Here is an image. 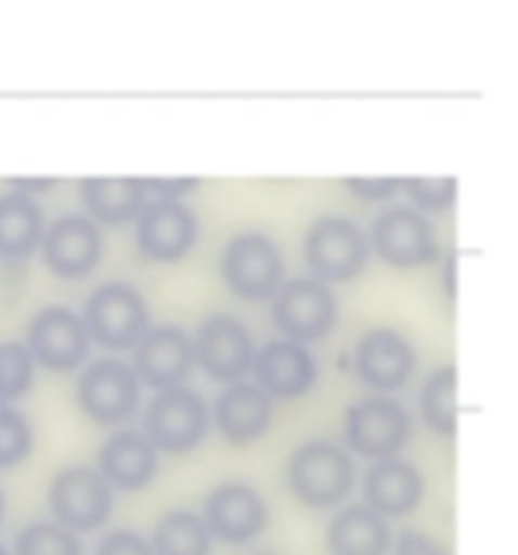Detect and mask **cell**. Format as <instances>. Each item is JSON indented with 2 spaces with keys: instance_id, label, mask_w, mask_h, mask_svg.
Returning a JSON list of instances; mask_svg holds the SVG:
<instances>
[{
  "instance_id": "f35d334b",
  "label": "cell",
  "mask_w": 518,
  "mask_h": 555,
  "mask_svg": "<svg viewBox=\"0 0 518 555\" xmlns=\"http://www.w3.org/2000/svg\"><path fill=\"white\" fill-rule=\"evenodd\" d=\"M0 403H2V400H0Z\"/></svg>"
},
{
  "instance_id": "7c38bea8",
  "label": "cell",
  "mask_w": 518,
  "mask_h": 555,
  "mask_svg": "<svg viewBox=\"0 0 518 555\" xmlns=\"http://www.w3.org/2000/svg\"><path fill=\"white\" fill-rule=\"evenodd\" d=\"M198 365L217 382H237L254 361V343L244 324L213 317L198 328L193 347Z\"/></svg>"
},
{
  "instance_id": "ffe728a7",
  "label": "cell",
  "mask_w": 518,
  "mask_h": 555,
  "mask_svg": "<svg viewBox=\"0 0 518 555\" xmlns=\"http://www.w3.org/2000/svg\"><path fill=\"white\" fill-rule=\"evenodd\" d=\"M365 496L368 509L403 517L417 509L424 499V478L412 464L385 459L368 468L365 477Z\"/></svg>"
},
{
  "instance_id": "9a60e30c",
  "label": "cell",
  "mask_w": 518,
  "mask_h": 555,
  "mask_svg": "<svg viewBox=\"0 0 518 555\" xmlns=\"http://www.w3.org/2000/svg\"><path fill=\"white\" fill-rule=\"evenodd\" d=\"M205 524L219 540L242 545L258 538L268 525L263 499L244 485H225L205 503Z\"/></svg>"
},
{
  "instance_id": "f546056e",
  "label": "cell",
  "mask_w": 518,
  "mask_h": 555,
  "mask_svg": "<svg viewBox=\"0 0 518 555\" xmlns=\"http://www.w3.org/2000/svg\"><path fill=\"white\" fill-rule=\"evenodd\" d=\"M407 195L412 197L422 209L427 211H442L456 201L457 181L448 179H405Z\"/></svg>"
},
{
  "instance_id": "d6986e66",
  "label": "cell",
  "mask_w": 518,
  "mask_h": 555,
  "mask_svg": "<svg viewBox=\"0 0 518 555\" xmlns=\"http://www.w3.org/2000/svg\"><path fill=\"white\" fill-rule=\"evenodd\" d=\"M98 461L102 477L122 491L148 487L158 470L156 448L137 433L114 434L100 450Z\"/></svg>"
},
{
  "instance_id": "8992f818",
  "label": "cell",
  "mask_w": 518,
  "mask_h": 555,
  "mask_svg": "<svg viewBox=\"0 0 518 555\" xmlns=\"http://www.w3.org/2000/svg\"><path fill=\"white\" fill-rule=\"evenodd\" d=\"M366 258L365 233L351 219L324 217L306 237V260L324 280H351L365 268Z\"/></svg>"
},
{
  "instance_id": "ac0fdd59",
  "label": "cell",
  "mask_w": 518,
  "mask_h": 555,
  "mask_svg": "<svg viewBox=\"0 0 518 555\" xmlns=\"http://www.w3.org/2000/svg\"><path fill=\"white\" fill-rule=\"evenodd\" d=\"M413 365L415 357L407 340L387 328L371 331L357 351L361 379L381 391L403 386L412 375Z\"/></svg>"
},
{
  "instance_id": "52a82bcc",
  "label": "cell",
  "mask_w": 518,
  "mask_h": 555,
  "mask_svg": "<svg viewBox=\"0 0 518 555\" xmlns=\"http://www.w3.org/2000/svg\"><path fill=\"white\" fill-rule=\"evenodd\" d=\"M138 377L122 361H95L77 384V401L95 424H120L137 410Z\"/></svg>"
},
{
  "instance_id": "4316f807",
  "label": "cell",
  "mask_w": 518,
  "mask_h": 555,
  "mask_svg": "<svg viewBox=\"0 0 518 555\" xmlns=\"http://www.w3.org/2000/svg\"><path fill=\"white\" fill-rule=\"evenodd\" d=\"M16 555H83L81 543L60 524H33L25 527L15 543Z\"/></svg>"
},
{
  "instance_id": "30bf717a",
  "label": "cell",
  "mask_w": 518,
  "mask_h": 555,
  "mask_svg": "<svg viewBox=\"0 0 518 555\" xmlns=\"http://www.w3.org/2000/svg\"><path fill=\"white\" fill-rule=\"evenodd\" d=\"M90 351V335L74 310L47 307L37 312L29 326V353L51 371H72Z\"/></svg>"
},
{
  "instance_id": "9c48e42d",
  "label": "cell",
  "mask_w": 518,
  "mask_h": 555,
  "mask_svg": "<svg viewBox=\"0 0 518 555\" xmlns=\"http://www.w3.org/2000/svg\"><path fill=\"white\" fill-rule=\"evenodd\" d=\"M272 314L277 328L290 339H322L336 323L335 296L319 280L296 278L277 294Z\"/></svg>"
},
{
  "instance_id": "74e56055",
  "label": "cell",
  "mask_w": 518,
  "mask_h": 555,
  "mask_svg": "<svg viewBox=\"0 0 518 555\" xmlns=\"http://www.w3.org/2000/svg\"><path fill=\"white\" fill-rule=\"evenodd\" d=\"M0 555H9V552H7L2 545H0Z\"/></svg>"
},
{
  "instance_id": "f1b7e54d",
  "label": "cell",
  "mask_w": 518,
  "mask_h": 555,
  "mask_svg": "<svg viewBox=\"0 0 518 555\" xmlns=\"http://www.w3.org/2000/svg\"><path fill=\"white\" fill-rule=\"evenodd\" d=\"M33 450L29 420L15 408L0 405V468H13L27 461Z\"/></svg>"
},
{
  "instance_id": "d4e9b609",
  "label": "cell",
  "mask_w": 518,
  "mask_h": 555,
  "mask_svg": "<svg viewBox=\"0 0 518 555\" xmlns=\"http://www.w3.org/2000/svg\"><path fill=\"white\" fill-rule=\"evenodd\" d=\"M156 555H211V531L191 511H174L154 531Z\"/></svg>"
},
{
  "instance_id": "5b68a950",
  "label": "cell",
  "mask_w": 518,
  "mask_h": 555,
  "mask_svg": "<svg viewBox=\"0 0 518 555\" xmlns=\"http://www.w3.org/2000/svg\"><path fill=\"white\" fill-rule=\"evenodd\" d=\"M144 426L153 447L181 454L200 444L209 426V412L197 393L172 387L151 401Z\"/></svg>"
},
{
  "instance_id": "44dd1931",
  "label": "cell",
  "mask_w": 518,
  "mask_h": 555,
  "mask_svg": "<svg viewBox=\"0 0 518 555\" xmlns=\"http://www.w3.org/2000/svg\"><path fill=\"white\" fill-rule=\"evenodd\" d=\"M217 426L231 444L256 442L270 428L272 401L263 389L237 386L221 396L215 408Z\"/></svg>"
},
{
  "instance_id": "484cf974",
  "label": "cell",
  "mask_w": 518,
  "mask_h": 555,
  "mask_svg": "<svg viewBox=\"0 0 518 555\" xmlns=\"http://www.w3.org/2000/svg\"><path fill=\"white\" fill-rule=\"evenodd\" d=\"M456 370L452 365L436 371L422 389V412L427 426L433 433L452 436L456 434Z\"/></svg>"
},
{
  "instance_id": "ba28073f",
  "label": "cell",
  "mask_w": 518,
  "mask_h": 555,
  "mask_svg": "<svg viewBox=\"0 0 518 555\" xmlns=\"http://www.w3.org/2000/svg\"><path fill=\"white\" fill-rule=\"evenodd\" d=\"M412 420L401 403L387 398L352 405L347 416L349 447L366 459H391L407 444Z\"/></svg>"
},
{
  "instance_id": "d6a6232c",
  "label": "cell",
  "mask_w": 518,
  "mask_h": 555,
  "mask_svg": "<svg viewBox=\"0 0 518 555\" xmlns=\"http://www.w3.org/2000/svg\"><path fill=\"white\" fill-rule=\"evenodd\" d=\"M396 555H448L440 541L419 531H403L397 543Z\"/></svg>"
},
{
  "instance_id": "cb8c5ba5",
  "label": "cell",
  "mask_w": 518,
  "mask_h": 555,
  "mask_svg": "<svg viewBox=\"0 0 518 555\" xmlns=\"http://www.w3.org/2000/svg\"><path fill=\"white\" fill-rule=\"evenodd\" d=\"M146 186L142 179H86L81 201L95 219L118 225L138 216Z\"/></svg>"
},
{
  "instance_id": "e575fe53",
  "label": "cell",
  "mask_w": 518,
  "mask_h": 555,
  "mask_svg": "<svg viewBox=\"0 0 518 555\" xmlns=\"http://www.w3.org/2000/svg\"><path fill=\"white\" fill-rule=\"evenodd\" d=\"M53 185H55L53 179H15L13 181V186H15L13 191L29 195L31 191H46V189Z\"/></svg>"
},
{
  "instance_id": "2e32d148",
  "label": "cell",
  "mask_w": 518,
  "mask_h": 555,
  "mask_svg": "<svg viewBox=\"0 0 518 555\" xmlns=\"http://www.w3.org/2000/svg\"><path fill=\"white\" fill-rule=\"evenodd\" d=\"M195 365L193 343L177 326H158L146 333L137 351L138 375L151 387L172 389Z\"/></svg>"
},
{
  "instance_id": "4dcf8cb0",
  "label": "cell",
  "mask_w": 518,
  "mask_h": 555,
  "mask_svg": "<svg viewBox=\"0 0 518 555\" xmlns=\"http://www.w3.org/2000/svg\"><path fill=\"white\" fill-rule=\"evenodd\" d=\"M98 555H154L151 545L134 531H114L100 543Z\"/></svg>"
},
{
  "instance_id": "4fadbf2b",
  "label": "cell",
  "mask_w": 518,
  "mask_h": 555,
  "mask_svg": "<svg viewBox=\"0 0 518 555\" xmlns=\"http://www.w3.org/2000/svg\"><path fill=\"white\" fill-rule=\"evenodd\" d=\"M375 249L383 260L399 268H415L438 258V242L426 217L412 209L383 214L373 232Z\"/></svg>"
},
{
  "instance_id": "d590c367",
  "label": "cell",
  "mask_w": 518,
  "mask_h": 555,
  "mask_svg": "<svg viewBox=\"0 0 518 555\" xmlns=\"http://www.w3.org/2000/svg\"><path fill=\"white\" fill-rule=\"evenodd\" d=\"M445 288H448V296H450V298H454V296H456V262H454V260H450V262H448Z\"/></svg>"
},
{
  "instance_id": "e0dca14e",
  "label": "cell",
  "mask_w": 518,
  "mask_h": 555,
  "mask_svg": "<svg viewBox=\"0 0 518 555\" xmlns=\"http://www.w3.org/2000/svg\"><path fill=\"white\" fill-rule=\"evenodd\" d=\"M256 377L275 398L290 400L305 396L316 379L314 359L302 345L292 340L270 343L256 359Z\"/></svg>"
},
{
  "instance_id": "6da1fadb",
  "label": "cell",
  "mask_w": 518,
  "mask_h": 555,
  "mask_svg": "<svg viewBox=\"0 0 518 555\" xmlns=\"http://www.w3.org/2000/svg\"><path fill=\"white\" fill-rule=\"evenodd\" d=\"M288 482L292 493L308 507L331 509L351 494L354 466L335 444L310 442L292 456Z\"/></svg>"
},
{
  "instance_id": "8d00e7d4",
  "label": "cell",
  "mask_w": 518,
  "mask_h": 555,
  "mask_svg": "<svg viewBox=\"0 0 518 555\" xmlns=\"http://www.w3.org/2000/svg\"><path fill=\"white\" fill-rule=\"evenodd\" d=\"M2 517H4V494L0 491V521H2Z\"/></svg>"
},
{
  "instance_id": "83f0119b",
  "label": "cell",
  "mask_w": 518,
  "mask_h": 555,
  "mask_svg": "<svg viewBox=\"0 0 518 555\" xmlns=\"http://www.w3.org/2000/svg\"><path fill=\"white\" fill-rule=\"evenodd\" d=\"M35 367L29 349L21 343L0 345V400L13 401L33 386Z\"/></svg>"
},
{
  "instance_id": "3957f363",
  "label": "cell",
  "mask_w": 518,
  "mask_h": 555,
  "mask_svg": "<svg viewBox=\"0 0 518 555\" xmlns=\"http://www.w3.org/2000/svg\"><path fill=\"white\" fill-rule=\"evenodd\" d=\"M83 324L88 335L106 349H128L148 331V309L128 284L112 282L92 294Z\"/></svg>"
},
{
  "instance_id": "1f68e13d",
  "label": "cell",
  "mask_w": 518,
  "mask_h": 555,
  "mask_svg": "<svg viewBox=\"0 0 518 555\" xmlns=\"http://www.w3.org/2000/svg\"><path fill=\"white\" fill-rule=\"evenodd\" d=\"M347 186L352 195L365 201H383L393 197L401 186V179L385 177V179H347Z\"/></svg>"
},
{
  "instance_id": "7a4b0ae2",
  "label": "cell",
  "mask_w": 518,
  "mask_h": 555,
  "mask_svg": "<svg viewBox=\"0 0 518 555\" xmlns=\"http://www.w3.org/2000/svg\"><path fill=\"white\" fill-rule=\"evenodd\" d=\"M49 507L69 531H95L114 511V491L102 473L74 466L60 473L49 489Z\"/></svg>"
},
{
  "instance_id": "603a6c76",
  "label": "cell",
  "mask_w": 518,
  "mask_h": 555,
  "mask_svg": "<svg viewBox=\"0 0 518 555\" xmlns=\"http://www.w3.org/2000/svg\"><path fill=\"white\" fill-rule=\"evenodd\" d=\"M328 545L335 555H385L391 545V531L379 513L349 507L333 519Z\"/></svg>"
},
{
  "instance_id": "277c9868",
  "label": "cell",
  "mask_w": 518,
  "mask_h": 555,
  "mask_svg": "<svg viewBox=\"0 0 518 555\" xmlns=\"http://www.w3.org/2000/svg\"><path fill=\"white\" fill-rule=\"evenodd\" d=\"M223 276L233 293L258 302L277 293L284 266L270 237L261 233H244L229 242L223 256Z\"/></svg>"
},
{
  "instance_id": "5bb4252c",
  "label": "cell",
  "mask_w": 518,
  "mask_h": 555,
  "mask_svg": "<svg viewBox=\"0 0 518 555\" xmlns=\"http://www.w3.org/2000/svg\"><path fill=\"white\" fill-rule=\"evenodd\" d=\"M46 262L63 280L86 278L100 262L102 235L90 219L62 217L46 235Z\"/></svg>"
},
{
  "instance_id": "8fae6325",
  "label": "cell",
  "mask_w": 518,
  "mask_h": 555,
  "mask_svg": "<svg viewBox=\"0 0 518 555\" xmlns=\"http://www.w3.org/2000/svg\"><path fill=\"white\" fill-rule=\"evenodd\" d=\"M197 219L174 199L148 203L138 221L140 249L158 262H177L197 242Z\"/></svg>"
},
{
  "instance_id": "7402d4cb",
  "label": "cell",
  "mask_w": 518,
  "mask_h": 555,
  "mask_svg": "<svg viewBox=\"0 0 518 555\" xmlns=\"http://www.w3.org/2000/svg\"><path fill=\"white\" fill-rule=\"evenodd\" d=\"M43 240V211L31 195L0 193V260L29 258Z\"/></svg>"
},
{
  "instance_id": "836d02e7",
  "label": "cell",
  "mask_w": 518,
  "mask_h": 555,
  "mask_svg": "<svg viewBox=\"0 0 518 555\" xmlns=\"http://www.w3.org/2000/svg\"><path fill=\"white\" fill-rule=\"evenodd\" d=\"M142 183L146 189H153L158 195L174 199L181 197L186 191H191L193 186H197V179H142Z\"/></svg>"
}]
</instances>
